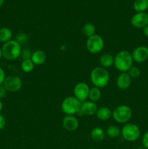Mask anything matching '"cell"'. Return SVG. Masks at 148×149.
<instances>
[{"label":"cell","mask_w":148,"mask_h":149,"mask_svg":"<svg viewBox=\"0 0 148 149\" xmlns=\"http://www.w3.org/2000/svg\"><path fill=\"white\" fill-rule=\"evenodd\" d=\"M82 33L87 38L96 34L95 26L91 23H85L82 27Z\"/></svg>","instance_id":"obj_22"},{"label":"cell","mask_w":148,"mask_h":149,"mask_svg":"<svg viewBox=\"0 0 148 149\" xmlns=\"http://www.w3.org/2000/svg\"><path fill=\"white\" fill-rule=\"evenodd\" d=\"M97 109V105L96 104L95 102H92L91 100H86V101L81 103V109H80L79 112L78 113L80 116H91V115L96 114Z\"/></svg>","instance_id":"obj_12"},{"label":"cell","mask_w":148,"mask_h":149,"mask_svg":"<svg viewBox=\"0 0 148 149\" xmlns=\"http://www.w3.org/2000/svg\"><path fill=\"white\" fill-rule=\"evenodd\" d=\"M87 149H95V148H87Z\"/></svg>","instance_id":"obj_34"},{"label":"cell","mask_w":148,"mask_h":149,"mask_svg":"<svg viewBox=\"0 0 148 149\" xmlns=\"http://www.w3.org/2000/svg\"><path fill=\"white\" fill-rule=\"evenodd\" d=\"M127 73L129 74V75L130 76L131 78H137L139 77L141 74L140 69H139L138 67L133 66L132 65L130 68H129V71H127Z\"/></svg>","instance_id":"obj_25"},{"label":"cell","mask_w":148,"mask_h":149,"mask_svg":"<svg viewBox=\"0 0 148 149\" xmlns=\"http://www.w3.org/2000/svg\"><path fill=\"white\" fill-rule=\"evenodd\" d=\"M133 7L136 13H143L148 9V0H135Z\"/></svg>","instance_id":"obj_20"},{"label":"cell","mask_w":148,"mask_h":149,"mask_svg":"<svg viewBox=\"0 0 148 149\" xmlns=\"http://www.w3.org/2000/svg\"><path fill=\"white\" fill-rule=\"evenodd\" d=\"M81 102L74 96H68L65 97L61 104V109L66 115L78 114L81 109Z\"/></svg>","instance_id":"obj_4"},{"label":"cell","mask_w":148,"mask_h":149,"mask_svg":"<svg viewBox=\"0 0 148 149\" xmlns=\"http://www.w3.org/2000/svg\"><path fill=\"white\" fill-rule=\"evenodd\" d=\"M30 59L33 61L34 65H42L46 61V55L44 51L41 50V49H38V50H36L33 52H32Z\"/></svg>","instance_id":"obj_15"},{"label":"cell","mask_w":148,"mask_h":149,"mask_svg":"<svg viewBox=\"0 0 148 149\" xmlns=\"http://www.w3.org/2000/svg\"><path fill=\"white\" fill-rule=\"evenodd\" d=\"M12 31L7 27H2L0 29V42L3 43L12 40Z\"/></svg>","instance_id":"obj_19"},{"label":"cell","mask_w":148,"mask_h":149,"mask_svg":"<svg viewBox=\"0 0 148 149\" xmlns=\"http://www.w3.org/2000/svg\"><path fill=\"white\" fill-rule=\"evenodd\" d=\"M105 135H107L109 138H116L120 136V130L116 125H109L105 130Z\"/></svg>","instance_id":"obj_21"},{"label":"cell","mask_w":148,"mask_h":149,"mask_svg":"<svg viewBox=\"0 0 148 149\" xmlns=\"http://www.w3.org/2000/svg\"><path fill=\"white\" fill-rule=\"evenodd\" d=\"M5 78H6L5 72H4V71L3 70V68L0 66V85L3 84Z\"/></svg>","instance_id":"obj_28"},{"label":"cell","mask_w":148,"mask_h":149,"mask_svg":"<svg viewBox=\"0 0 148 149\" xmlns=\"http://www.w3.org/2000/svg\"><path fill=\"white\" fill-rule=\"evenodd\" d=\"M142 143L143 146L145 148L148 149V131H147L145 134L143 135L142 138Z\"/></svg>","instance_id":"obj_26"},{"label":"cell","mask_w":148,"mask_h":149,"mask_svg":"<svg viewBox=\"0 0 148 149\" xmlns=\"http://www.w3.org/2000/svg\"><path fill=\"white\" fill-rule=\"evenodd\" d=\"M100 63L103 68H110L114 65V57L109 53H104L100 56Z\"/></svg>","instance_id":"obj_18"},{"label":"cell","mask_w":148,"mask_h":149,"mask_svg":"<svg viewBox=\"0 0 148 149\" xmlns=\"http://www.w3.org/2000/svg\"><path fill=\"white\" fill-rule=\"evenodd\" d=\"M112 115H113V111L111 109L105 106L98 108L96 112V116L97 119L101 121L108 120L112 117Z\"/></svg>","instance_id":"obj_16"},{"label":"cell","mask_w":148,"mask_h":149,"mask_svg":"<svg viewBox=\"0 0 148 149\" xmlns=\"http://www.w3.org/2000/svg\"><path fill=\"white\" fill-rule=\"evenodd\" d=\"M4 0H0V7L4 4Z\"/></svg>","instance_id":"obj_32"},{"label":"cell","mask_w":148,"mask_h":149,"mask_svg":"<svg viewBox=\"0 0 148 149\" xmlns=\"http://www.w3.org/2000/svg\"><path fill=\"white\" fill-rule=\"evenodd\" d=\"M105 131L100 127L93 128L90 133L91 139L95 142H102L105 137Z\"/></svg>","instance_id":"obj_17"},{"label":"cell","mask_w":148,"mask_h":149,"mask_svg":"<svg viewBox=\"0 0 148 149\" xmlns=\"http://www.w3.org/2000/svg\"><path fill=\"white\" fill-rule=\"evenodd\" d=\"M86 49L90 53L97 54L101 52L104 47V41L99 34L90 36L86 40Z\"/></svg>","instance_id":"obj_7"},{"label":"cell","mask_w":148,"mask_h":149,"mask_svg":"<svg viewBox=\"0 0 148 149\" xmlns=\"http://www.w3.org/2000/svg\"><path fill=\"white\" fill-rule=\"evenodd\" d=\"M1 58H2V52H1V47H0V61H1Z\"/></svg>","instance_id":"obj_33"},{"label":"cell","mask_w":148,"mask_h":149,"mask_svg":"<svg viewBox=\"0 0 148 149\" xmlns=\"http://www.w3.org/2000/svg\"><path fill=\"white\" fill-rule=\"evenodd\" d=\"M62 124L65 130L69 131V132L76 130L79 126L78 119L73 115H66L64 116L62 121Z\"/></svg>","instance_id":"obj_13"},{"label":"cell","mask_w":148,"mask_h":149,"mask_svg":"<svg viewBox=\"0 0 148 149\" xmlns=\"http://www.w3.org/2000/svg\"><path fill=\"white\" fill-rule=\"evenodd\" d=\"M122 138L129 142H133L139 139L141 130L139 126L133 123H126L123 125L120 130Z\"/></svg>","instance_id":"obj_6"},{"label":"cell","mask_w":148,"mask_h":149,"mask_svg":"<svg viewBox=\"0 0 148 149\" xmlns=\"http://www.w3.org/2000/svg\"><path fill=\"white\" fill-rule=\"evenodd\" d=\"M131 79H132L131 78L127 72L120 73L116 80V84H117L118 88L122 90L129 89L131 84Z\"/></svg>","instance_id":"obj_14"},{"label":"cell","mask_w":148,"mask_h":149,"mask_svg":"<svg viewBox=\"0 0 148 149\" xmlns=\"http://www.w3.org/2000/svg\"><path fill=\"white\" fill-rule=\"evenodd\" d=\"M131 24L136 29H144L148 24V14L145 12L136 13L132 16Z\"/></svg>","instance_id":"obj_10"},{"label":"cell","mask_w":148,"mask_h":149,"mask_svg":"<svg viewBox=\"0 0 148 149\" xmlns=\"http://www.w3.org/2000/svg\"><path fill=\"white\" fill-rule=\"evenodd\" d=\"M133 61L138 63L145 62L148 58V47L145 45L138 46L131 53Z\"/></svg>","instance_id":"obj_11"},{"label":"cell","mask_w":148,"mask_h":149,"mask_svg":"<svg viewBox=\"0 0 148 149\" xmlns=\"http://www.w3.org/2000/svg\"><path fill=\"white\" fill-rule=\"evenodd\" d=\"M143 33L145 36L148 38V24L143 29Z\"/></svg>","instance_id":"obj_30"},{"label":"cell","mask_w":148,"mask_h":149,"mask_svg":"<svg viewBox=\"0 0 148 149\" xmlns=\"http://www.w3.org/2000/svg\"><path fill=\"white\" fill-rule=\"evenodd\" d=\"M34 63L30 58L23 60L21 63V69L25 73H30L34 68Z\"/></svg>","instance_id":"obj_24"},{"label":"cell","mask_w":148,"mask_h":149,"mask_svg":"<svg viewBox=\"0 0 148 149\" xmlns=\"http://www.w3.org/2000/svg\"><path fill=\"white\" fill-rule=\"evenodd\" d=\"M7 89L4 87V86L3 84L0 85V99L1 98H4L7 94Z\"/></svg>","instance_id":"obj_27"},{"label":"cell","mask_w":148,"mask_h":149,"mask_svg":"<svg viewBox=\"0 0 148 149\" xmlns=\"http://www.w3.org/2000/svg\"><path fill=\"white\" fill-rule=\"evenodd\" d=\"M89 87L85 82H78L74 87L73 93L74 97H76L81 103L86 101L89 97Z\"/></svg>","instance_id":"obj_9"},{"label":"cell","mask_w":148,"mask_h":149,"mask_svg":"<svg viewBox=\"0 0 148 149\" xmlns=\"http://www.w3.org/2000/svg\"><path fill=\"white\" fill-rule=\"evenodd\" d=\"M22 80L17 76L10 75L8 76L4 79L3 85L4 86L7 90L10 93H15L19 91L22 87Z\"/></svg>","instance_id":"obj_8"},{"label":"cell","mask_w":148,"mask_h":149,"mask_svg":"<svg viewBox=\"0 0 148 149\" xmlns=\"http://www.w3.org/2000/svg\"><path fill=\"white\" fill-rule=\"evenodd\" d=\"M22 52L21 45L16 40H10L3 45L1 47L2 57L8 61H14L20 56Z\"/></svg>","instance_id":"obj_3"},{"label":"cell","mask_w":148,"mask_h":149,"mask_svg":"<svg viewBox=\"0 0 148 149\" xmlns=\"http://www.w3.org/2000/svg\"><path fill=\"white\" fill-rule=\"evenodd\" d=\"M133 58L131 53L128 50H121L114 57V65L118 71L127 72L133 65Z\"/></svg>","instance_id":"obj_2"},{"label":"cell","mask_w":148,"mask_h":149,"mask_svg":"<svg viewBox=\"0 0 148 149\" xmlns=\"http://www.w3.org/2000/svg\"><path fill=\"white\" fill-rule=\"evenodd\" d=\"M90 80L94 85L98 88H103L108 84L110 74L106 68L97 66L93 68L90 74Z\"/></svg>","instance_id":"obj_1"},{"label":"cell","mask_w":148,"mask_h":149,"mask_svg":"<svg viewBox=\"0 0 148 149\" xmlns=\"http://www.w3.org/2000/svg\"><path fill=\"white\" fill-rule=\"evenodd\" d=\"M2 108H3L2 102H1V99H0V112H1V110H2Z\"/></svg>","instance_id":"obj_31"},{"label":"cell","mask_w":148,"mask_h":149,"mask_svg":"<svg viewBox=\"0 0 148 149\" xmlns=\"http://www.w3.org/2000/svg\"><path fill=\"white\" fill-rule=\"evenodd\" d=\"M102 95L101 90L97 87H93L90 88L89 93V98L91 101L97 102L100 99Z\"/></svg>","instance_id":"obj_23"},{"label":"cell","mask_w":148,"mask_h":149,"mask_svg":"<svg viewBox=\"0 0 148 149\" xmlns=\"http://www.w3.org/2000/svg\"><path fill=\"white\" fill-rule=\"evenodd\" d=\"M132 109L127 105H120L113 111L112 117L118 123L126 124L132 117Z\"/></svg>","instance_id":"obj_5"},{"label":"cell","mask_w":148,"mask_h":149,"mask_svg":"<svg viewBox=\"0 0 148 149\" xmlns=\"http://www.w3.org/2000/svg\"><path fill=\"white\" fill-rule=\"evenodd\" d=\"M6 126V119L3 115L0 114V130H3Z\"/></svg>","instance_id":"obj_29"}]
</instances>
